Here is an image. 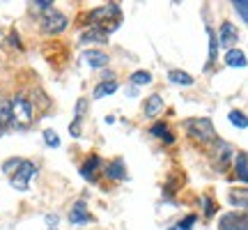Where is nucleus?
<instances>
[{
    "mask_svg": "<svg viewBox=\"0 0 248 230\" xmlns=\"http://www.w3.org/2000/svg\"><path fill=\"white\" fill-rule=\"evenodd\" d=\"M83 62L85 65H90V67H94V69H101V67H106L108 65V55L104 53V51H85L83 53Z\"/></svg>",
    "mask_w": 248,
    "mask_h": 230,
    "instance_id": "nucleus-6",
    "label": "nucleus"
},
{
    "mask_svg": "<svg viewBox=\"0 0 248 230\" xmlns=\"http://www.w3.org/2000/svg\"><path fill=\"white\" fill-rule=\"evenodd\" d=\"M161 108H163V99H161L159 95H152V97H147V101H145V115H147V117H154Z\"/></svg>",
    "mask_w": 248,
    "mask_h": 230,
    "instance_id": "nucleus-13",
    "label": "nucleus"
},
{
    "mask_svg": "<svg viewBox=\"0 0 248 230\" xmlns=\"http://www.w3.org/2000/svg\"><path fill=\"white\" fill-rule=\"evenodd\" d=\"M67 26H69L67 16L60 14V12H55V9H48L44 14V18H42V30H44L46 35H58V33H62Z\"/></svg>",
    "mask_w": 248,
    "mask_h": 230,
    "instance_id": "nucleus-3",
    "label": "nucleus"
},
{
    "mask_svg": "<svg viewBox=\"0 0 248 230\" xmlns=\"http://www.w3.org/2000/svg\"><path fill=\"white\" fill-rule=\"evenodd\" d=\"M106 175L110 180H124L126 177V168H124V161L122 159H115L110 166L106 168Z\"/></svg>",
    "mask_w": 248,
    "mask_h": 230,
    "instance_id": "nucleus-14",
    "label": "nucleus"
},
{
    "mask_svg": "<svg viewBox=\"0 0 248 230\" xmlns=\"http://www.w3.org/2000/svg\"><path fill=\"white\" fill-rule=\"evenodd\" d=\"M85 111H88V101L85 99H78V104H76V122H83V115H85Z\"/></svg>",
    "mask_w": 248,
    "mask_h": 230,
    "instance_id": "nucleus-23",
    "label": "nucleus"
},
{
    "mask_svg": "<svg viewBox=\"0 0 248 230\" xmlns=\"http://www.w3.org/2000/svg\"><path fill=\"white\" fill-rule=\"evenodd\" d=\"M234 166H237V175H239L241 182H248V168H246V152H239L237 159H234Z\"/></svg>",
    "mask_w": 248,
    "mask_h": 230,
    "instance_id": "nucleus-17",
    "label": "nucleus"
},
{
    "mask_svg": "<svg viewBox=\"0 0 248 230\" xmlns=\"http://www.w3.org/2000/svg\"><path fill=\"white\" fill-rule=\"evenodd\" d=\"M234 7L239 9V14H241V21H246V0H239V2H234Z\"/></svg>",
    "mask_w": 248,
    "mask_h": 230,
    "instance_id": "nucleus-30",
    "label": "nucleus"
},
{
    "mask_svg": "<svg viewBox=\"0 0 248 230\" xmlns=\"http://www.w3.org/2000/svg\"><path fill=\"white\" fill-rule=\"evenodd\" d=\"M32 7H37V9H44V12H48V7H53V2H51V0H37V2H32Z\"/></svg>",
    "mask_w": 248,
    "mask_h": 230,
    "instance_id": "nucleus-26",
    "label": "nucleus"
},
{
    "mask_svg": "<svg viewBox=\"0 0 248 230\" xmlns=\"http://www.w3.org/2000/svg\"><path fill=\"white\" fill-rule=\"evenodd\" d=\"M168 79H170V83H175V85H193V76L186 74V71H179V69L170 71Z\"/></svg>",
    "mask_w": 248,
    "mask_h": 230,
    "instance_id": "nucleus-15",
    "label": "nucleus"
},
{
    "mask_svg": "<svg viewBox=\"0 0 248 230\" xmlns=\"http://www.w3.org/2000/svg\"><path fill=\"white\" fill-rule=\"evenodd\" d=\"M18 164H21V159H9V161H5L2 170H5V173H12V168H18Z\"/></svg>",
    "mask_w": 248,
    "mask_h": 230,
    "instance_id": "nucleus-27",
    "label": "nucleus"
},
{
    "mask_svg": "<svg viewBox=\"0 0 248 230\" xmlns=\"http://www.w3.org/2000/svg\"><path fill=\"white\" fill-rule=\"evenodd\" d=\"M202 203H204V214H207V216H212V214L216 212V210H214V205H212V200H209V198L204 196V198H202Z\"/></svg>",
    "mask_w": 248,
    "mask_h": 230,
    "instance_id": "nucleus-28",
    "label": "nucleus"
},
{
    "mask_svg": "<svg viewBox=\"0 0 248 230\" xmlns=\"http://www.w3.org/2000/svg\"><path fill=\"white\" fill-rule=\"evenodd\" d=\"M99 164H101V159H99L97 154H92L85 164H83V168H80V175L85 177V180H94V170L99 168Z\"/></svg>",
    "mask_w": 248,
    "mask_h": 230,
    "instance_id": "nucleus-12",
    "label": "nucleus"
},
{
    "mask_svg": "<svg viewBox=\"0 0 248 230\" xmlns=\"http://www.w3.org/2000/svg\"><path fill=\"white\" fill-rule=\"evenodd\" d=\"M9 124H12V111H9V104H0V131H5Z\"/></svg>",
    "mask_w": 248,
    "mask_h": 230,
    "instance_id": "nucleus-18",
    "label": "nucleus"
},
{
    "mask_svg": "<svg viewBox=\"0 0 248 230\" xmlns=\"http://www.w3.org/2000/svg\"><path fill=\"white\" fill-rule=\"evenodd\" d=\"M69 133L74 136V138H78V136H80V122H76V120H74V122L69 124Z\"/></svg>",
    "mask_w": 248,
    "mask_h": 230,
    "instance_id": "nucleus-29",
    "label": "nucleus"
},
{
    "mask_svg": "<svg viewBox=\"0 0 248 230\" xmlns=\"http://www.w3.org/2000/svg\"><path fill=\"white\" fill-rule=\"evenodd\" d=\"M69 221L71 223H88L90 221V212L85 210V203H76L69 212Z\"/></svg>",
    "mask_w": 248,
    "mask_h": 230,
    "instance_id": "nucleus-9",
    "label": "nucleus"
},
{
    "mask_svg": "<svg viewBox=\"0 0 248 230\" xmlns=\"http://www.w3.org/2000/svg\"><path fill=\"white\" fill-rule=\"evenodd\" d=\"M221 230H248L246 228V216L241 214L239 223H237V214H228V216H223Z\"/></svg>",
    "mask_w": 248,
    "mask_h": 230,
    "instance_id": "nucleus-8",
    "label": "nucleus"
},
{
    "mask_svg": "<svg viewBox=\"0 0 248 230\" xmlns=\"http://www.w3.org/2000/svg\"><path fill=\"white\" fill-rule=\"evenodd\" d=\"M186 131H188V136H193V138H198V141H214V124L209 117H193V120H186Z\"/></svg>",
    "mask_w": 248,
    "mask_h": 230,
    "instance_id": "nucleus-2",
    "label": "nucleus"
},
{
    "mask_svg": "<svg viewBox=\"0 0 248 230\" xmlns=\"http://www.w3.org/2000/svg\"><path fill=\"white\" fill-rule=\"evenodd\" d=\"M230 122L234 124V127H239V129H246V127H248L246 115L241 113V111H232V113H230Z\"/></svg>",
    "mask_w": 248,
    "mask_h": 230,
    "instance_id": "nucleus-20",
    "label": "nucleus"
},
{
    "mask_svg": "<svg viewBox=\"0 0 248 230\" xmlns=\"http://www.w3.org/2000/svg\"><path fill=\"white\" fill-rule=\"evenodd\" d=\"M35 173H37V168L32 161H21L16 168V175L9 180V184L14 186L16 191H28V182H30V177L35 175Z\"/></svg>",
    "mask_w": 248,
    "mask_h": 230,
    "instance_id": "nucleus-4",
    "label": "nucleus"
},
{
    "mask_svg": "<svg viewBox=\"0 0 248 230\" xmlns=\"http://www.w3.org/2000/svg\"><path fill=\"white\" fill-rule=\"evenodd\" d=\"M193 223H195V216H186L184 221H182V223H177L175 228H170V230H188V228H191V226H193Z\"/></svg>",
    "mask_w": 248,
    "mask_h": 230,
    "instance_id": "nucleus-25",
    "label": "nucleus"
},
{
    "mask_svg": "<svg viewBox=\"0 0 248 230\" xmlns=\"http://www.w3.org/2000/svg\"><path fill=\"white\" fill-rule=\"evenodd\" d=\"M131 83L133 85H147V83H152V74L150 71H133Z\"/></svg>",
    "mask_w": 248,
    "mask_h": 230,
    "instance_id": "nucleus-19",
    "label": "nucleus"
},
{
    "mask_svg": "<svg viewBox=\"0 0 248 230\" xmlns=\"http://www.w3.org/2000/svg\"><path fill=\"white\" fill-rule=\"evenodd\" d=\"M225 62H228L230 67H246V55H244V51H239V49H230V51L225 53Z\"/></svg>",
    "mask_w": 248,
    "mask_h": 230,
    "instance_id": "nucleus-11",
    "label": "nucleus"
},
{
    "mask_svg": "<svg viewBox=\"0 0 248 230\" xmlns=\"http://www.w3.org/2000/svg\"><path fill=\"white\" fill-rule=\"evenodd\" d=\"M106 39H108V33H104V30H97V28H92V30H88V33H83V35H80V44H90V42L104 44Z\"/></svg>",
    "mask_w": 248,
    "mask_h": 230,
    "instance_id": "nucleus-10",
    "label": "nucleus"
},
{
    "mask_svg": "<svg viewBox=\"0 0 248 230\" xmlns=\"http://www.w3.org/2000/svg\"><path fill=\"white\" fill-rule=\"evenodd\" d=\"M46 221L53 223V226H55V223H58V216H46Z\"/></svg>",
    "mask_w": 248,
    "mask_h": 230,
    "instance_id": "nucleus-31",
    "label": "nucleus"
},
{
    "mask_svg": "<svg viewBox=\"0 0 248 230\" xmlns=\"http://www.w3.org/2000/svg\"><path fill=\"white\" fill-rule=\"evenodd\" d=\"M90 21H92V23H99V26H108V21H120V7H117L115 2L101 5V7L90 12Z\"/></svg>",
    "mask_w": 248,
    "mask_h": 230,
    "instance_id": "nucleus-5",
    "label": "nucleus"
},
{
    "mask_svg": "<svg viewBox=\"0 0 248 230\" xmlns=\"http://www.w3.org/2000/svg\"><path fill=\"white\" fill-rule=\"evenodd\" d=\"M152 133H154L156 138H166L168 143H172V136L168 133V127H166V124H154V127H152Z\"/></svg>",
    "mask_w": 248,
    "mask_h": 230,
    "instance_id": "nucleus-21",
    "label": "nucleus"
},
{
    "mask_svg": "<svg viewBox=\"0 0 248 230\" xmlns=\"http://www.w3.org/2000/svg\"><path fill=\"white\" fill-rule=\"evenodd\" d=\"M0 39H2V33H0Z\"/></svg>",
    "mask_w": 248,
    "mask_h": 230,
    "instance_id": "nucleus-32",
    "label": "nucleus"
},
{
    "mask_svg": "<svg viewBox=\"0 0 248 230\" xmlns=\"http://www.w3.org/2000/svg\"><path fill=\"white\" fill-rule=\"evenodd\" d=\"M9 111H12V122H16V127H28L32 122V106L23 95H16L12 99Z\"/></svg>",
    "mask_w": 248,
    "mask_h": 230,
    "instance_id": "nucleus-1",
    "label": "nucleus"
},
{
    "mask_svg": "<svg viewBox=\"0 0 248 230\" xmlns=\"http://www.w3.org/2000/svg\"><path fill=\"white\" fill-rule=\"evenodd\" d=\"M115 90H117L115 81H104V83H99L97 90H94V99H101V97H106V95H113Z\"/></svg>",
    "mask_w": 248,
    "mask_h": 230,
    "instance_id": "nucleus-16",
    "label": "nucleus"
},
{
    "mask_svg": "<svg viewBox=\"0 0 248 230\" xmlns=\"http://www.w3.org/2000/svg\"><path fill=\"white\" fill-rule=\"evenodd\" d=\"M207 35H209V60L214 62V58H216V46H218V42H216V35H214L212 30H207Z\"/></svg>",
    "mask_w": 248,
    "mask_h": 230,
    "instance_id": "nucleus-24",
    "label": "nucleus"
},
{
    "mask_svg": "<svg viewBox=\"0 0 248 230\" xmlns=\"http://www.w3.org/2000/svg\"><path fill=\"white\" fill-rule=\"evenodd\" d=\"M44 143L48 145V148H58V145H60V138H58V133H55L53 129H46L44 131Z\"/></svg>",
    "mask_w": 248,
    "mask_h": 230,
    "instance_id": "nucleus-22",
    "label": "nucleus"
},
{
    "mask_svg": "<svg viewBox=\"0 0 248 230\" xmlns=\"http://www.w3.org/2000/svg\"><path fill=\"white\" fill-rule=\"evenodd\" d=\"M237 39H239V35H237V28L232 26V23H223V26H221V44L230 51V49H234Z\"/></svg>",
    "mask_w": 248,
    "mask_h": 230,
    "instance_id": "nucleus-7",
    "label": "nucleus"
}]
</instances>
